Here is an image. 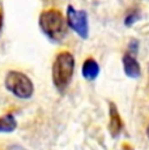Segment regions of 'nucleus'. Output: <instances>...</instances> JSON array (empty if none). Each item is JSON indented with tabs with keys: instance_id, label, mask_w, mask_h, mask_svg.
<instances>
[{
	"instance_id": "obj_1",
	"label": "nucleus",
	"mask_w": 149,
	"mask_h": 150,
	"mask_svg": "<svg viewBox=\"0 0 149 150\" xmlns=\"http://www.w3.org/2000/svg\"><path fill=\"white\" fill-rule=\"evenodd\" d=\"M74 65H76V62H74L73 55L68 51H62L55 56V60L53 63L51 77H53L54 86L60 93H64L72 81Z\"/></svg>"
},
{
	"instance_id": "obj_2",
	"label": "nucleus",
	"mask_w": 149,
	"mask_h": 150,
	"mask_svg": "<svg viewBox=\"0 0 149 150\" xmlns=\"http://www.w3.org/2000/svg\"><path fill=\"white\" fill-rule=\"evenodd\" d=\"M41 31L50 41L59 42L64 38L67 31V21L58 9H47L39 14Z\"/></svg>"
},
{
	"instance_id": "obj_3",
	"label": "nucleus",
	"mask_w": 149,
	"mask_h": 150,
	"mask_svg": "<svg viewBox=\"0 0 149 150\" xmlns=\"http://www.w3.org/2000/svg\"><path fill=\"white\" fill-rule=\"evenodd\" d=\"M4 85L9 93L20 99H29L34 94V83L25 73L9 71L5 76Z\"/></svg>"
},
{
	"instance_id": "obj_4",
	"label": "nucleus",
	"mask_w": 149,
	"mask_h": 150,
	"mask_svg": "<svg viewBox=\"0 0 149 150\" xmlns=\"http://www.w3.org/2000/svg\"><path fill=\"white\" fill-rule=\"evenodd\" d=\"M65 21L80 38L87 39L89 37V20H88V13L85 11L76 9L72 5L67 7V13H65Z\"/></svg>"
},
{
	"instance_id": "obj_5",
	"label": "nucleus",
	"mask_w": 149,
	"mask_h": 150,
	"mask_svg": "<svg viewBox=\"0 0 149 150\" xmlns=\"http://www.w3.org/2000/svg\"><path fill=\"white\" fill-rule=\"evenodd\" d=\"M123 69H124V74L130 79H139L141 76V67L140 63L135 59L133 55L131 54H124L123 55Z\"/></svg>"
},
{
	"instance_id": "obj_6",
	"label": "nucleus",
	"mask_w": 149,
	"mask_h": 150,
	"mask_svg": "<svg viewBox=\"0 0 149 150\" xmlns=\"http://www.w3.org/2000/svg\"><path fill=\"white\" fill-rule=\"evenodd\" d=\"M109 114H110V123H109V131H110L111 136L114 138L118 137L120 131L123 128V123H122V117L119 115L118 107L114 105L113 102L109 103Z\"/></svg>"
},
{
	"instance_id": "obj_7",
	"label": "nucleus",
	"mask_w": 149,
	"mask_h": 150,
	"mask_svg": "<svg viewBox=\"0 0 149 150\" xmlns=\"http://www.w3.org/2000/svg\"><path fill=\"white\" fill-rule=\"evenodd\" d=\"M81 74L85 80H88V81L96 80L99 74V64L94 59H92V57L87 59L84 63H82Z\"/></svg>"
},
{
	"instance_id": "obj_8",
	"label": "nucleus",
	"mask_w": 149,
	"mask_h": 150,
	"mask_svg": "<svg viewBox=\"0 0 149 150\" xmlns=\"http://www.w3.org/2000/svg\"><path fill=\"white\" fill-rule=\"evenodd\" d=\"M17 128L16 117L11 114H7L0 117V133H11Z\"/></svg>"
},
{
	"instance_id": "obj_9",
	"label": "nucleus",
	"mask_w": 149,
	"mask_h": 150,
	"mask_svg": "<svg viewBox=\"0 0 149 150\" xmlns=\"http://www.w3.org/2000/svg\"><path fill=\"white\" fill-rule=\"evenodd\" d=\"M137 20H139V13H137L136 11H131V12L127 13V16H126L124 25H126V26H132Z\"/></svg>"
},
{
	"instance_id": "obj_10",
	"label": "nucleus",
	"mask_w": 149,
	"mask_h": 150,
	"mask_svg": "<svg viewBox=\"0 0 149 150\" xmlns=\"http://www.w3.org/2000/svg\"><path fill=\"white\" fill-rule=\"evenodd\" d=\"M137 51H139V42L136 39H132L130 42V45H128V54L135 55V54H137Z\"/></svg>"
},
{
	"instance_id": "obj_11",
	"label": "nucleus",
	"mask_w": 149,
	"mask_h": 150,
	"mask_svg": "<svg viewBox=\"0 0 149 150\" xmlns=\"http://www.w3.org/2000/svg\"><path fill=\"white\" fill-rule=\"evenodd\" d=\"M1 28H3V13L0 11V31H1Z\"/></svg>"
},
{
	"instance_id": "obj_12",
	"label": "nucleus",
	"mask_w": 149,
	"mask_h": 150,
	"mask_svg": "<svg viewBox=\"0 0 149 150\" xmlns=\"http://www.w3.org/2000/svg\"><path fill=\"white\" fill-rule=\"evenodd\" d=\"M147 137H148V140H149V124H148V127H147Z\"/></svg>"
}]
</instances>
